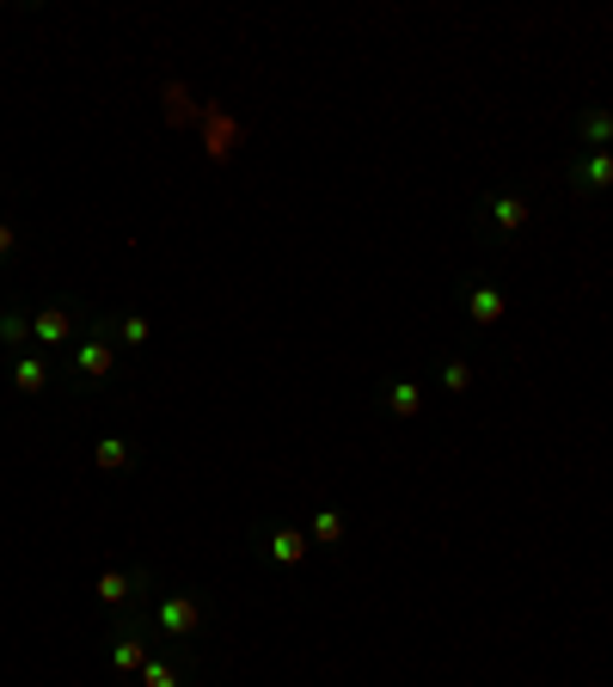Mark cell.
Segmentation results:
<instances>
[{"mask_svg": "<svg viewBox=\"0 0 613 687\" xmlns=\"http://www.w3.org/2000/svg\"><path fill=\"white\" fill-rule=\"evenodd\" d=\"M148 626L160 632V639L172 644H190L209 626V595L197 590H172V595H153V608H148Z\"/></svg>", "mask_w": 613, "mask_h": 687, "instance_id": "cell-1", "label": "cell"}, {"mask_svg": "<svg viewBox=\"0 0 613 687\" xmlns=\"http://www.w3.org/2000/svg\"><path fill=\"white\" fill-rule=\"evenodd\" d=\"M68 375L74 381H111L117 375V331L111 319H92L86 338L74 344V357H68Z\"/></svg>", "mask_w": 613, "mask_h": 687, "instance_id": "cell-2", "label": "cell"}, {"mask_svg": "<svg viewBox=\"0 0 613 687\" xmlns=\"http://www.w3.org/2000/svg\"><path fill=\"white\" fill-rule=\"evenodd\" d=\"M92 595H99L105 608H117V614H148L153 608V578L141 571V564H129V571H99Z\"/></svg>", "mask_w": 613, "mask_h": 687, "instance_id": "cell-3", "label": "cell"}, {"mask_svg": "<svg viewBox=\"0 0 613 687\" xmlns=\"http://www.w3.org/2000/svg\"><path fill=\"white\" fill-rule=\"evenodd\" d=\"M148 614H123L117 626H111V675H136L141 682V669H148V656H153V644H148Z\"/></svg>", "mask_w": 613, "mask_h": 687, "instance_id": "cell-4", "label": "cell"}, {"mask_svg": "<svg viewBox=\"0 0 613 687\" xmlns=\"http://www.w3.org/2000/svg\"><path fill=\"white\" fill-rule=\"evenodd\" d=\"M478 221H485V234L509 240L534 221V197H521V190H490L485 203H478Z\"/></svg>", "mask_w": 613, "mask_h": 687, "instance_id": "cell-5", "label": "cell"}, {"mask_svg": "<svg viewBox=\"0 0 613 687\" xmlns=\"http://www.w3.org/2000/svg\"><path fill=\"white\" fill-rule=\"evenodd\" d=\"M80 331V313L68 301H44V307L31 313V350H56Z\"/></svg>", "mask_w": 613, "mask_h": 687, "instance_id": "cell-6", "label": "cell"}, {"mask_svg": "<svg viewBox=\"0 0 613 687\" xmlns=\"http://www.w3.org/2000/svg\"><path fill=\"white\" fill-rule=\"evenodd\" d=\"M565 185L577 190V197H601V190H613V148H608V154H577L565 166Z\"/></svg>", "mask_w": 613, "mask_h": 687, "instance_id": "cell-7", "label": "cell"}, {"mask_svg": "<svg viewBox=\"0 0 613 687\" xmlns=\"http://www.w3.org/2000/svg\"><path fill=\"white\" fill-rule=\"evenodd\" d=\"M381 406H386V418L393 423H412V418H424V381H412V375H393L381 387Z\"/></svg>", "mask_w": 613, "mask_h": 687, "instance_id": "cell-8", "label": "cell"}, {"mask_svg": "<svg viewBox=\"0 0 613 687\" xmlns=\"http://www.w3.org/2000/svg\"><path fill=\"white\" fill-rule=\"evenodd\" d=\"M504 307H509V295L497 289V282H473V289H466V319H473L478 331L504 326Z\"/></svg>", "mask_w": 613, "mask_h": 687, "instance_id": "cell-9", "label": "cell"}, {"mask_svg": "<svg viewBox=\"0 0 613 687\" xmlns=\"http://www.w3.org/2000/svg\"><path fill=\"white\" fill-rule=\"evenodd\" d=\"M141 687H190V663L178 651H153L141 669Z\"/></svg>", "mask_w": 613, "mask_h": 687, "instance_id": "cell-10", "label": "cell"}, {"mask_svg": "<svg viewBox=\"0 0 613 687\" xmlns=\"http://www.w3.org/2000/svg\"><path fill=\"white\" fill-rule=\"evenodd\" d=\"M92 467L111 473V479L129 473V467H136V442H129V436H99V442H92Z\"/></svg>", "mask_w": 613, "mask_h": 687, "instance_id": "cell-11", "label": "cell"}, {"mask_svg": "<svg viewBox=\"0 0 613 687\" xmlns=\"http://www.w3.org/2000/svg\"><path fill=\"white\" fill-rule=\"evenodd\" d=\"M577 141H582V154H608L613 148V110H582L577 117Z\"/></svg>", "mask_w": 613, "mask_h": 687, "instance_id": "cell-12", "label": "cell"}, {"mask_svg": "<svg viewBox=\"0 0 613 687\" xmlns=\"http://www.w3.org/2000/svg\"><path fill=\"white\" fill-rule=\"evenodd\" d=\"M13 387L31 393V399H37V393H49V362H44V350H19V357H13Z\"/></svg>", "mask_w": 613, "mask_h": 687, "instance_id": "cell-13", "label": "cell"}, {"mask_svg": "<svg viewBox=\"0 0 613 687\" xmlns=\"http://www.w3.org/2000/svg\"><path fill=\"white\" fill-rule=\"evenodd\" d=\"M307 547H313V540H307V528H270V534H264V552H270L276 564H301Z\"/></svg>", "mask_w": 613, "mask_h": 687, "instance_id": "cell-14", "label": "cell"}, {"mask_svg": "<svg viewBox=\"0 0 613 687\" xmlns=\"http://www.w3.org/2000/svg\"><path fill=\"white\" fill-rule=\"evenodd\" d=\"M111 331H117V350H141V344H153V319H148V313H123V319H111Z\"/></svg>", "mask_w": 613, "mask_h": 687, "instance_id": "cell-15", "label": "cell"}, {"mask_svg": "<svg viewBox=\"0 0 613 687\" xmlns=\"http://www.w3.org/2000/svg\"><path fill=\"white\" fill-rule=\"evenodd\" d=\"M0 344H7V350H31V313H19V307H7L0 313Z\"/></svg>", "mask_w": 613, "mask_h": 687, "instance_id": "cell-16", "label": "cell"}, {"mask_svg": "<svg viewBox=\"0 0 613 687\" xmlns=\"http://www.w3.org/2000/svg\"><path fill=\"white\" fill-rule=\"evenodd\" d=\"M344 528H350V522H344L337 510H320L313 515V528H307V540H313V547H344Z\"/></svg>", "mask_w": 613, "mask_h": 687, "instance_id": "cell-17", "label": "cell"}, {"mask_svg": "<svg viewBox=\"0 0 613 687\" xmlns=\"http://www.w3.org/2000/svg\"><path fill=\"white\" fill-rule=\"evenodd\" d=\"M466 387H473V362H442V393H466Z\"/></svg>", "mask_w": 613, "mask_h": 687, "instance_id": "cell-18", "label": "cell"}, {"mask_svg": "<svg viewBox=\"0 0 613 687\" xmlns=\"http://www.w3.org/2000/svg\"><path fill=\"white\" fill-rule=\"evenodd\" d=\"M19 252V234H13V221H0V265Z\"/></svg>", "mask_w": 613, "mask_h": 687, "instance_id": "cell-19", "label": "cell"}]
</instances>
